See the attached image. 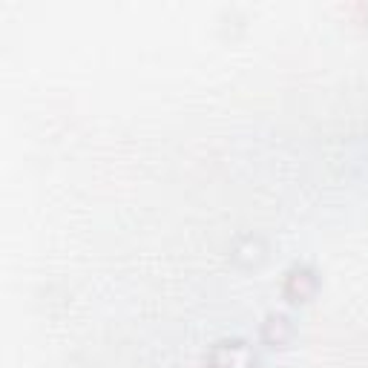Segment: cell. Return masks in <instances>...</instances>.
I'll return each mask as SVG.
<instances>
[{
    "instance_id": "cell-1",
    "label": "cell",
    "mask_w": 368,
    "mask_h": 368,
    "mask_svg": "<svg viewBox=\"0 0 368 368\" xmlns=\"http://www.w3.org/2000/svg\"><path fill=\"white\" fill-rule=\"evenodd\" d=\"M207 368H256V357L245 348V343L230 340V343H219L213 348Z\"/></svg>"
},
{
    "instance_id": "cell-2",
    "label": "cell",
    "mask_w": 368,
    "mask_h": 368,
    "mask_svg": "<svg viewBox=\"0 0 368 368\" xmlns=\"http://www.w3.org/2000/svg\"><path fill=\"white\" fill-rule=\"evenodd\" d=\"M288 285H297V294L291 297L294 302H302V299H308V294L302 291V285H311V288H316V276H314V270H308V268H294L291 273H288ZM285 285V288H288Z\"/></svg>"
}]
</instances>
